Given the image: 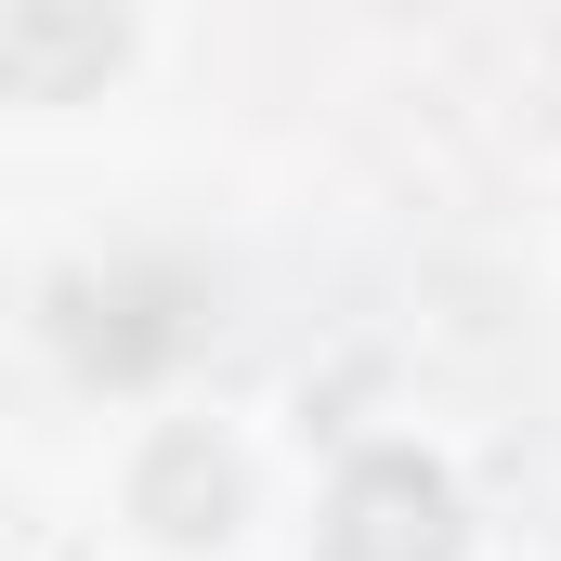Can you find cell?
I'll return each mask as SVG.
<instances>
[{"label":"cell","mask_w":561,"mask_h":561,"mask_svg":"<svg viewBox=\"0 0 561 561\" xmlns=\"http://www.w3.org/2000/svg\"><path fill=\"white\" fill-rule=\"evenodd\" d=\"M131 53V0H0V92L13 105H79Z\"/></svg>","instance_id":"obj_3"},{"label":"cell","mask_w":561,"mask_h":561,"mask_svg":"<svg viewBox=\"0 0 561 561\" xmlns=\"http://www.w3.org/2000/svg\"><path fill=\"white\" fill-rule=\"evenodd\" d=\"M131 510L157 523V536H183V549H196V536H222V523H236V457H222L209 431H170V444L144 457Z\"/></svg>","instance_id":"obj_4"},{"label":"cell","mask_w":561,"mask_h":561,"mask_svg":"<svg viewBox=\"0 0 561 561\" xmlns=\"http://www.w3.org/2000/svg\"><path fill=\"white\" fill-rule=\"evenodd\" d=\"M53 327H66V353L92 366V379H144V366H170L183 340H196V287L183 275H66L53 287Z\"/></svg>","instance_id":"obj_2"},{"label":"cell","mask_w":561,"mask_h":561,"mask_svg":"<svg viewBox=\"0 0 561 561\" xmlns=\"http://www.w3.org/2000/svg\"><path fill=\"white\" fill-rule=\"evenodd\" d=\"M327 561H457V483L419 444H379L327 496Z\"/></svg>","instance_id":"obj_1"}]
</instances>
